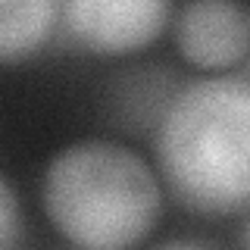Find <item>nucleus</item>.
Listing matches in <instances>:
<instances>
[{
  "instance_id": "f257e3e1",
  "label": "nucleus",
  "mask_w": 250,
  "mask_h": 250,
  "mask_svg": "<svg viewBox=\"0 0 250 250\" xmlns=\"http://www.w3.org/2000/svg\"><path fill=\"white\" fill-rule=\"evenodd\" d=\"M169 191L197 216L250 207V84L203 78L172 97L156 135Z\"/></svg>"
},
{
  "instance_id": "f03ea898",
  "label": "nucleus",
  "mask_w": 250,
  "mask_h": 250,
  "mask_svg": "<svg viewBox=\"0 0 250 250\" xmlns=\"http://www.w3.org/2000/svg\"><path fill=\"white\" fill-rule=\"evenodd\" d=\"M50 225L91 250L135 247L163 213L160 182L144 160L116 141H75L50 160L41 182Z\"/></svg>"
},
{
  "instance_id": "7ed1b4c3",
  "label": "nucleus",
  "mask_w": 250,
  "mask_h": 250,
  "mask_svg": "<svg viewBox=\"0 0 250 250\" xmlns=\"http://www.w3.org/2000/svg\"><path fill=\"white\" fill-rule=\"evenodd\" d=\"M62 25L84 50L122 57L163 35L172 0H60Z\"/></svg>"
},
{
  "instance_id": "20e7f679",
  "label": "nucleus",
  "mask_w": 250,
  "mask_h": 250,
  "mask_svg": "<svg viewBox=\"0 0 250 250\" xmlns=\"http://www.w3.org/2000/svg\"><path fill=\"white\" fill-rule=\"evenodd\" d=\"M175 44L197 69H225L250 50V16L238 0H188L175 16Z\"/></svg>"
},
{
  "instance_id": "39448f33",
  "label": "nucleus",
  "mask_w": 250,
  "mask_h": 250,
  "mask_svg": "<svg viewBox=\"0 0 250 250\" xmlns=\"http://www.w3.org/2000/svg\"><path fill=\"white\" fill-rule=\"evenodd\" d=\"M60 0H0V60L3 66L28 60L38 50L53 22Z\"/></svg>"
},
{
  "instance_id": "423d86ee",
  "label": "nucleus",
  "mask_w": 250,
  "mask_h": 250,
  "mask_svg": "<svg viewBox=\"0 0 250 250\" xmlns=\"http://www.w3.org/2000/svg\"><path fill=\"white\" fill-rule=\"evenodd\" d=\"M16 229H19V209H16V191L10 178H0V244H16Z\"/></svg>"
},
{
  "instance_id": "0eeeda50",
  "label": "nucleus",
  "mask_w": 250,
  "mask_h": 250,
  "mask_svg": "<svg viewBox=\"0 0 250 250\" xmlns=\"http://www.w3.org/2000/svg\"><path fill=\"white\" fill-rule=\"evenodd\" d=\"M244 244L250 247V225H247V231H244Z\"/></svg>"
}]
</instances>
